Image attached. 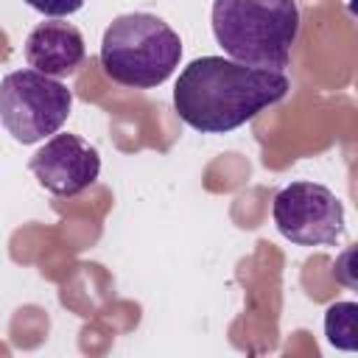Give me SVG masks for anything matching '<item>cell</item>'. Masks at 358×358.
Returning <instances> with one entry per match:
<instances>
[{
  "instance_id": "7a4b0ae2",
  "label": "cell",
  "mask_w": 358,
  "mask_h": 358,
  "mask_svg": "<svg viewBox=\"0 0 358 358\" xmlns=\"http://www.w3.org/2000/svg\"><path fill=\"white\" fill-rule=\"evenodd\" d=\"M213 34L229 59L285 70L299 34L296 0H215Z\"/></svg>"
},
{
  "instance_id": "277c9868",
  "label": "cell",
  "mask_w": 358,
  "mask_h": 358,
  "mask_svg": "<svg viewBox=\"0 0 358 358\" xmlns=\"http://www.w3.org/2000/svg\"><path fill=\"white\" fill-rule=\"evenodd\" d=\"M70 106L73 92L39 70H14L0 81V123L22 145L56 134Z\"/></svg>"
},
{
  "instance_id": "5b68a950",
  "label": "cell",
  "mask_w": 358,
  "mask_h": 358,
  "mask_svg": "<svg viewBox=\"0 0 358 358\" xmlns=\"http://www.w3.org/2000/svg\"><path fill=\"white\" fill-rule=\"evenodd\" d=\"M274 224L296 246H333L344 232V207L316 182H291L274 196Z\"/></svg>"
},
{
  "instance_id": "6da1fadb",
  "label": "cell",
  "mask_w": 358,
  "mask_h": 358,
  "mask_svg": "<svg viewBox=\"0 0 358 358\" xmlns=\"http://www.w3.org/2000/svg\"><path fill=\"white\" fill-rule=\"evenodd\" d=\"M288 90L291 84L282 70L249 67L224 56H201L179 73L173 106L190 129L224 134L282 101Z\"/></svg>"
},
{
  "instance_id": "9c48e42d",
  "label": "cell",
  "mask_w": 358,
  "mask_h": 358,
  "mask_svg": "<svg viewBox=\"0 0 358 358\" xmlns=\"http://www.w3.org/2000/svg\"><path fill=\"white\" fill-rule=\"evenodd\" d=\"M31 8H36L39 14H45V17H53V20H62V17H67V14H76L81 6H84V0H25Z\"/></svg>"
},
{
  "instance_id": "8992f818",
  "label": "cell",
  "mask_w": 358,
  "mask_h": 358,
  "mask_svg": "<svg viewBox=\"0 0 358 358\" xmlns=\"http://www.w3.org/2000/svg\"><path fill=\"white\" fill-rule=\"evenodd\" d=\"M36 182L53 196L70 199L95 185L101 173L98 148L78 134H53L28 162Z\"/></svg>"
},
{
  "instance_id": "3957f363",
  "label": "cell",
  "mask_w": 358,
  "mask_h": 358,
  "mask_svg": "<svg viewBox=\"0 0 358 358\" xmlns=\"http://www.w3.org/2000/svg\"><path fill=\"white\" fill-rule=\"evenodd\" d=\"M182 59L179 34L157 14L131 11L109 22L101 39L103 73L131 90H151L171 78Z\"/></svg>"
},
{
  "instance_id": "52a82bcc",
  "label": "cell",
  "mask_w": 358,
  "mask_h": 358,
  "mask_svg": "<svg viewBox=\"0 0 358 358\" xmlns=\"http://www.w3.org/2000/svg\"><path fill=\"white\" fill-rule=\"evenodd\" d=\"M25 59L45 76H70L84 62V36L73 22L48 20L39 22L25 39Z\"/></svg>"
},
{
  "instance_id": "ba28073f",
  "label": "cell",
  "mask_w": 358,
  "mask_h": 358,
  "mask_svg": "<svg viewBox=\"0 0 358 358\" xmlns=\"http://www.w3.org/2000/svg\"><path fill=\"white\" fill-rule=\"evenodd\" d=\"M324 336L333 347L355 352L358 350V305L336 302L324 313Z\"/></svg>"
}]
</instances>
